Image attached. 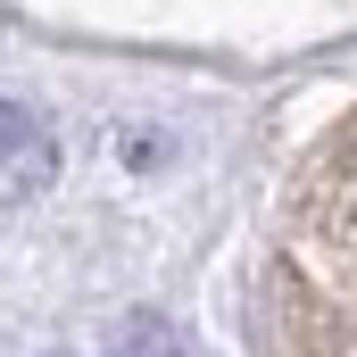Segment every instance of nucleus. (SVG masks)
Returning a JSON list of instances; mask_svg holds the SVG:
<instances>
[{
	"instance_id": "f257e3e1",
	"label": "nucleus",
	"mask_w": 357,
	"mask_h": 357,
	"mask_svg": "<svg viewBox=\"0 0 357 357\" xmlns=\"http://www.w3.org/2000/svg\"><path fill=\"white\" fill-rule=\"evenodd\" d=\"M0 175H25V183L50 175V133H42V116L17 108V100H0Z\"/></svg>"
}]
</instances>
